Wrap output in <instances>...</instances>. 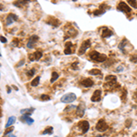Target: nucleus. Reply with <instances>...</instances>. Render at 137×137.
<instances>
[{
    "label": "nucleus",
    "instance_id": "obj_17",
    "mask_svg": "<svg viewBox=\"0 0 137 137\" xmlns=\"http://www.w3.org/2000/svg\"><path fill=\"white\" fill-rule=\"evenodd\" d=\"M112 35H113V32H112L110 28H108V27H104L102 28V34H101V36H102L103 39L110 38V37H111Z\"/></svg>",
    "mask_w": 137,
    "mask_h": 137
},
{
    "label": "nucleus",
    "instance_id": "obj_9",
    "mask_svg": "<svg viewBox=\"0 0 137 137\" xmlns=\"http://www.w3.org/2000/svg\"><path fill=\"white\" fill-rule=\"evenodd\" d=\"M75 48H76V46L75 45H73L70 41H69V42H67V43L65 44L64 54L70 55V54H72V53H74V51H75Z\"/></svg>",
    "mask_w": 137,
    "mask_h": 137
},
{
    "label": "nucleus",
    "instance_id": "obj_15",
    "mask_svg": "<svg viewBox=\"0 0 137 137\" xmlns=\"http://www.w3.org/2000/svg\"><path fill=\"white\" fill-rule=\"evenodd\" d=\"M48 19V20H47L46 22H47V24H48V25H51L52 27H58L60 26V21L59 20L58 18L54 17H49Z\"/></svg>",
    "mask_w": 137,
    "mask_h": 137
},
{
    "label": "nucleus",
    "instance_id": "obj_39",
    "mask_svg": "<svg viewBox=\"0 0 137 137\" xmlns=\"http://www.w3.org/2000/svg\"><path fill=\"white\" fill-rule=\"evenodd\" d=\"M7 93H10V92H11V88H10L8 85L7 86Z\"/></svg>",
    "mask_w": 137,
    "mask_h": 137
},
{
    "label": "nucleus",
    "instance_id": "obj_45",
    "mask_svg": "<svg viewBox=\"0 0 137 137\" xmlns=\"http://www.w3.org/2000/svg\"><path fill=\"white\" fill-rule=\"evenodd\" d=\"M0 66H1V64H0Z\"/></svg>",
    "mask_w": 137,
    "mask_h": 137
},
{
    "label": "nucleus",
    "instance_id": "obj_42",
    "mask_svg": "<svg viewBox=\"0 0 137 137\" xmlns=\"http://www.w3.org/2000/svg\"><path fill=\"white\" fill-rule=\"evenodd\" d=\"M9 137H17V136H16V135H13V134H10Z\"/></svg>",
    "mask_w": 137,
    "mask_h": 137
},
{
    "label": "nucleus",
    "instance_id": "obj_24",
    "mask_svg": "<svg viewBox=\"0 0 137 137\" xmlns=\"http://www.w3.org/2000/svg\"><path fill=\"white\" fill-rule=\"evenodd\" d=\"M59 73L56 72V71H53L52 74H51V79H50V83H54L58 79H59Z\"/></svg>",
    "mask_w": 137,
    "mask_h": 137
},
{
    "label": "nucleus",
    "instance_id": "obj_37",
    "mask_svg": "<svg viewBox=\"0 0 137 137\" xmlns=\"http://www.w3.org/2000/svg\"><path fill=\"white\" fill-rule=\"evenodd\" d=\"M24 63H25V60H22L21 61H19L17 64V66H16V67H17V68H18V67H20V66H23V65H24Z\"/></svg>",
    "mask_w": 137,
    "mask_h": 137
},
{
    "label": "nucleus",
    "instance_id": "obj_46",
    "mask_svg": "<svg viewBox=\"0 0 137 137\" xmlns=\"http://www.w3.org/2000/svg\"><path fill=\"white\" fill-rule=\"evenodd\" d=\"M55 137H57V136H55Z\"/></svg>",
    "mask_w": 137,
    "mask_h": 137
},
{
    "label": "nucleus",
    "instance_id": "obj_35",
    "mask_svg": "<svg viewBox=\"0 0 137 137\" xmlns=\"http://www.w3.org/2000/svg\"><path fill=\"white\" fill-rule=\"evenodd\" d=\"M126 97H127V90L125 89H123V94H122V100L123 102L126 101Z\"/></svg>",
    "mask_w": 137,
    "mask_h": 137
},
{
    "label": "nucleus",
    "instance_id": "obj_8",
    "mask_svg": "<svg viewBox=\"0 0 137 137\" xmlns=\"http://www.w3.org/2000/svg\"><path fill=\"white\" fill-rule=\"evenodd\" d=\"M108 9H109V6H107L106 4H102V5L100 6V7H99V9L93 11V16H95V17H101V16L103 15Z\"/></svg>",
    "mask_w": 137,
    "mask_h": 137
},
{
    "label": "nucleus",
    "instance_id": "obj_26",
    "mask_svg": "<svg viewBox=\"0 0 137 137\" xmlns=\"http://www.w3.org/2000/svg\"><path fill=\"white\" fill-rule=\"evenodd\" d=\"M33 111H35L34 108H28V109H23L20 111V112L22 114H26V113H32Z\"/></svg>",
    "mask_w": 137,
    "mask_h": 137
},
{
    "label": "nucleus",
    "instance_id": "obj_28",
    "mask_svg": "<svg viewBox=\"0 0 137 137\" xmlns=\"http://www.w3.org/2000/svg\"><path fill=\"white\" fill-rule=\"evenodd\" d=\"M128 4H129L130 7H132L133 8H137V1H134V0H128Z\"/></svg>",
    "mask_w": 137,
    "mask_h": 137
},
{
    "label": "nucleus",
    "instance_id": "obj_16",
    "mask_svg": "<svg viewBox=\"0 0 137 137\" xmlns=\"http://www.w3.org/2000/svg\"><path fill=\"white\" fill-rule=\"evenodd\" d=\"M80 84H81V86H83L84 88H90V87L93 86L94 82H93L92 80H90V78H86V79L81 80V81H80Z\"/></svg>",
    "mask_w": 137,
    "mask_h": 137
},
{
    "label": "nucleus",
    "instance_id": "obj_19",
    "mask_svg": "<svg viewBox=\"0 0 137 137\" xmlns=\"http://www.w3.org/2000/svg\"><path fill=\"white\" fill-rule=\"evenodd\" d=\"M16 122V117L15 116H10L7 120V123H6V128H8V127H11V125H13L14 123Z\"/></svg>",
    "mask_w": 137,
    "mask_h": 137
},
{
    "label": "nucleus",
    "instance_id": "obj_40",
    "mask_svg": "<svg viewBox=\"0 0 137 137\" xmlns=\"http://www.w3.org/2000/svg\"><path fill=\"white\" fill-rule=\"evenodd\" d=\"M133 99H137V90H136V91L133 93Z\"/></svg>",
    "mask_w": 137,
    "mask_h": 137
},
{
    "label": "nucleus",
    "instance_id": "obj_4",
    "mask_svg": "<svg viewBox=\"0 0 137 137\" xmlns=\"http://www.w3.org/2000/svg\"><path fill=\"white\" fill-rule=\"evenodd\" d=\"M90 46H91V43H90V39L84 40L81 43V45L80 48H79L78 55H79V56H81V55H83L85 52H86V50H87V49H88Z\"/></svg>",
    "mask_w": 137,
    "mask_h": 137
},
{
    "label": "nucleus",
    "instance_id": "obj_3",
    "mask_svg": "<svg viewBox=\"0 0 137 137\" xmlns=\"http://www.w3.org/2000/svg\"><path fill=\"white\" fill-rule=\"evenodd\" d=\"M65 34H66V36H65L64 39H69V38L76 37L78 35V31L76 30L75 28H73L71 27V25H68V26H67V28L65 30Z\"/></svg>",
    "mask_w": 137,
    "mask_h": 137
},
{
    "label": "nucleus",
    "instance_id": "obj_38",
    "mask_svg": "<svg viewBox=\"0 0 137 137\" xmlns=\"http://www.w3.org/2000/svg\"><path fill=\"white\" fill-rule=\"evenodd\" d=\"M123 66H119V67H117L116 68V71L118 72H120V71H123Z\"/></svg>",
    "mask_w": 137,
    "mask_h": 137
},
{
    "label": "nucleus",
    "instance_id": "obj_7",
    "mask_svg": "<svg viewBox=\"0 0 137 137\" xmlns=\"http://www.w3.org/2000/svg\"><path fill=\"white\" fill-rule=\"evenodd\" d=\"M78 125V127L80 128V130L81 132V133H88V131L90 129V123L88 121H81V122H79V123L77 124Z\"/></svg>",
    "mask_w": 137,
    "mask_h": 137
},
{
    "label": "nucleus",
    "instance_id": "obj_41",
    "mask_svg": "<svg viewBox=\"0 0 137 137\" xmlns=\"http://www.w3.org/2000/svg\"><path fill=\"white\" fill-rule=\"evenodd\" d=\"M12 88H13L15 90H18V88H17V86H15V85H13V86H12Z\"/></svg>",
    "mask_w": 137,
    "mask_h": 137
},
{
    "label": "nucleus",
    "instance_id": "obj_29",
    "mask_svg": "<svg viewBox=\"0 0 137 137\" xmlns=\"http://www.w3.org/2000/svg\"><path fill=\"white\" fill-rule=\"evenodd\" d=\"M77 107H76L75 105H68V107H66L65 110H64V111H66V112H68V111H71L72 110L76 109Z\"/></svg>",
    "mask_w": 137,
    "mask_h": 137
},
{
    "label": "nucleus",
    "instance_id": "obj_14",
    "mask_svg": "<svg viewBox=\"0 0 137 137\" xmlns=\"http://www.w3.org/2000/svg\"><path fill=\"white\" fill-rule=\"evenodd\" d=\"M102 100V90H96L93 92V94L90 98V101L93 103H98Z\"/></svg>",
    "mask_w": 137,
    "mask_h": 137
},
{
    "label": "nucleus",
    "instance_id": "obj_6",
    "mask_svg": "<svg viewBox=\"0 0 137 137\" xmlns=\"http://www.w3.org/2000/svg\"><path fill=\"white\" fill-rule=\"evenodd\" d=\"M108 129V124L106 123L104 119H101L98 121V123L96 124V130L98 132H105Z\"/></svg>",
    "mask_w": 137,
    "mask_h": 137
},
{
    "label": "nucleus",
    "instance_id": "obj_36",
    "mask_svg": "<svg viewBox=\"0 0 137 137\" xmlns=\"http://www.w3.org/2000/svg\"><path fill=\"white\" fill-rule=\"evenodd\" d=\"M0 41H1L2 43H7V39L4 37V36H0Z\"/></svg>",
    "mask_w": 137,
    "mask_h": 137
},
{
    "label": "nucleus",
    "instance_id": "obj_32",
    "mask_svg": "<svg viewBox=\"0 0 137 137\" xmlns=\"http://www.w3.org/2000/svg\"><path fill=\"white\" fill-rule=\"evenodd\" d=\"M50 99H51V98H50L48 95H47V94H42V95L40 96L41 101H49Z\"/></svg>",
    "mask_w": 137,
    "mask_h": 137
},
{
    "label": "nucleus",
    "instance_id": "obj_13",
    "mask_svg": "<svg viewBox=\"0 0 137 137\" xmlns=\"http://www.w3.org/2000/svg\"><path fill=\"white\" fill-rule=\"evenodd\" d=\"M85 111H86V105L85 103H80L77 107V111H76V113L79 117H83L84 116V113H85Z\"/></svg>",
    "mask_w": 137,
    "mask_h": 137
},
{
    "label": "nucleus",
    "instance_id": "obj_23",
    "mask_svg": "<svg viewBox=\"0 0 137 137\" xmlns=\"http://www.w3.org/2000/svg\"><path fill=\"white\" fill-rule=\"evenodd\" d=\"M89 74H90V75H94V76L102 75V71H101L99 68H92V69L89 70Z\"/></svg>",
    "mask_w": 137,
    "mask_h": 137
},
{
    "label": "nucleus",
    "instance_id": "obj_33",
    "mask_svg": "<svg viewBox=\"0 0 137 137\" xmlns=\"http://www.w3.org/2000/svg\"><path fill=\"white\" fill-rule=\"evenodd\" d=\"M130 60L132 62H133V63H136L137 62V53H135V54H133V55L131 56Z\"/></svg>",
    "mask_w": 137,
    "mask_h": 137
},
{
    "label": "nucleus",
    "instance_id": "obj_1",
    "mask_svg": "<svg viewBox=\"0 0 137 137\" xmlns=\"http://www.w3.org/2000/svg\"><path fill=\"white\" fill-rule=\"evenodd\" d=\"M89 58L91 60L96 62H105L108 60V57L105 54H101L96 50H91L89 53Z\"/></svg>",
    "mask_w": 137,
    "mask_h": 137
},
{
    "label": "nucleus",
    "instance_id": "obj_5",
    "mask_svg": "<svg viewBox=\"0 0 137 137\" xmlns=\"http://www.w3.org/2000/svg\"><path fill=\"white\" fill-rule=\"evenodd\" d=\"M117 9L125 14H131V12H132V9L125 2H120L117 6Z\"/></svg>",
    "mask_w": 137,
    "mask_h": 137
},
{
    "label": "nucleus",
    "instance_id": "obj_25",
    "mask_svg": "<svg viewBox=\"0 0 137 137\" xmlns=\"http://www.w3.org/2000/svg\"><path fill=\"white\" fill-rule=\"evenodd\" d=\"M41 133H42L43 135H45V134H52V133H53V128H52L51 126H50V127L48 126V127H47Z\"/></svg>",
    "mask_w": 137,
    "mask_h": 137
},
{
    "label": "nucleus",
    "instance_id": "obj_34",
    "mask_svg": "<svg viewBox=\"0 0 137 137\" xmlns=\"http://www.w3.org/2000/svg\"><path fill=\"white\" fill-rule=\"evenodd\" d=\"M25 123H27V125H31L32 123H34V120H33L32 118H30V117H28V118H27V120L25 121Z\"/></svg>",
    "mask_w": 137,
    "mask_h": 137
},
{
    "label": "nucleus",
    "instance_id": "obj_43",
    "mask_svg": "<svg viewBox=\"0 0 137 137\" xmlns=\"http://www.w3.org/2000/svg\"><path fill=\"white\" fill-rule=\"evenodd\" d=\"M96 137H102V136H101V135H97Z\"/></svg>",
    "mask_w": 137,
    "mask_h": 137
},
{
    "label": "nucleus",
    "instance_id": "obj_44",
    "mask_svg": "<svg viewBox=\"0 0 137 137\" xmlns=\"http://www.w3.org/2000/svg\"><path fill=\"white\" fill-rule=\"evenodd\" d=\"M1 56H2V55H1V53H0V57H1Z\"/></svg>",
    "mask_w": 137,
    "mask_h": 137
},
{
    "label": "nucleus",
    "instance_id": "obj_22",
    "mask_svg": "<svg viewBox=\"0 0 137 137\" xmlns=\"http://www.w3.org/2000/svg\"><path fill=\"white\" fill-rule=\"evenodd\" d=\"M39 82H40V77L38 76V77L35 78L34 80H32V81L30 82V85H31L32 87H37V86L39 84Z\"/></svg>",
    "mask_w": 137,
    "mask_h": 137
},
{
    "label": "nucleus",
    "instance_id": "obj_2",
    "mask_svg": "<svg viewBox=\"0 0 137 137\" xmlns=\"http://www.w3.org/2000/svg\"><path fill=\"white\" fill-rule=\"evenodd\" d=\"M77 99V96H76L75 93H67L65 95H63L60 98V102L63 103H73L74 101H76Z\"/></svg>",
    "mask_w": 137,
    "mask_h": 137
},
{
    "label": "nucleus",
    "instance_id": "obj_18",
    "mask_svg": "<svg viewBox=\"0 0 137 137\" xmlns=\"http://www.w3.org/2000/svg\"><path fill=\"white\" fill-rule=\"evenodd\" d=\"M41 57H42V52L41 51H36L34 53H32V54H29L28 55V59L30 60V61H38V60H39L41 59Z\"/></svg>",
    "mask_w": 137,
    "mask_h": 137
},
{
    "label": "nucleus",
    "instance_id": "obj_21",
    "mask_svg": "<svg viewBox=\"0 0 137 137\" xmlns=\"http://www.w3.org/2000/svg\"><path fill=\"white\" fill-rule=\"evenodd\" d=\"M105 81L106 82H111V81H116L117 77L115 75H107L105 77Z\"/></svg>",
    "mask_w": 137,
    "mask_h": 137
},
{
    "label": "nucleus",
    "instance_id": "obj_30",
    "mask_svg": "<svg viewBox=\"0 0 137 137\" xmlns=\"http://www.w3.org/2000/svg\"><path fill=\"white\" fill-rule=\"evenodd\" d=\"M14 131V127L13 126H11V127H8V128H6V130H5V133H4V134L5 135H7V134H9L10 133H12Z\"/></svg>",
    "mask_w": 137,
    "mask_h": 137
},
{
    "label": "nucleus",
    "instance_id": "obj_11",
    "mask_svg": "<svg viewBox=\"0 0 137 137\" xmlns=\"http://www.w3.org/2000/svg\"><path fill=\"white\" fill-rule=\"evenodd\" d=\"M39 36H37V35H33V36H31L30 38H28V41H27V48H34L35 44L39 41Z\"/></svg>",
    "mask_w": 137,
    "mask_h": 137
},
{
    "label": "nucleus",
    "instance_id": "obj_12",
    "mask_svg": "<svg viewBox=\"0 0 137 137\" xmlns=\"http://www.w3.org/2000/svg\"><path fill=\"white\" fill-rule=\"evenodd\" d=\"M17 20H18V17H17L16 14H13V13L8 14V16H7V18H6L5 26H9V25H11L13 22L17 21Z\"/></svg>",
    "mask_w": 137,
    "mask_h": 137
},
{
    "label": "nucleus",
    "instance_id": "obj_20",
    "mask_svg": "<svg viewBox=\"0 0 137 137\" xmlns=\"http://www.w3.org/2000/svg\"><path fill=\"white\" fill-rule=\"evenodd\" d=\"M27 4H28V1H27V0H22V1H16V2H14V6L19 7V8L22 6H25Z\"/></svg>",
    "mask_w": 137,
    "mask_h": 137
},
{
    "label": "nucleus",
    "instance_id": "obj_27",
    "mask_svg": "<svg viewBox=\"0 0 137 137\" xmlns=\"http://www.w3.org/2000/svg\"><path fill=\"white\" fill-rule=\"evenodd\" d=\"M35 73H36V69L35 68H31V69H29V70L27 71V78H31V77L34 76Z\"/></svg>",
    "mask_w": 137,
    "mask_h": 137
},
{
    "label": "nucleus",
    "instance_id": "obj_10",
    "mask_svg": "<svg viewBox=\"0 0 137 137\" xmlns=\"http://www.w3.org/2000/svg\"><path fill=\"white\" fill-rule=\"evenodd\" d=\"M131 43L128 41V39H123V40L121 41L120 43H119V45H118V48H119V49L123 52V54H126L127 53V51H126V49H125V48L126 47H128V46H130Z\"/></svg>",
    "mask_w": 137,
    "mask_h": 137
},
{
    "label": "nucleus",
    "instance_id": "obj_31",
    "mask_svg": "<svg viewBox=\"0 0 137 137\" xmlns=\"http://www.w3.org/2000/svg\"><path fill=\"white\" fill-rule=\"evenodd\" d=\"M71 68L73 69V70H77V69H79V62L78 61H75L73 62L72 64H71Z\"/></svg>",
    "mask_w": 137,
    "mask_h": 137
}]
</instances>
